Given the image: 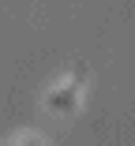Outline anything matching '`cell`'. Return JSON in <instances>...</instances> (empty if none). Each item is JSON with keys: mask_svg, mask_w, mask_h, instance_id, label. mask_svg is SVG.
<instances>
[{"mask_svg": "<svg viewBox=\"0 0 135 146\" xmlns=\"http://www.w3.org/2000/svg\"><path fill=\"white\" fill-rule=\"evenodd\" d=\"M83 68H75V75H71V82L68 86H60V90H53L49 98H45V105L53 109V112H71L75 105H79V90H83Z\"/></svg>", "mask_w": 135, "mask_h": 146, "instance_id": "1", "label": "cell"}]
</instances>
